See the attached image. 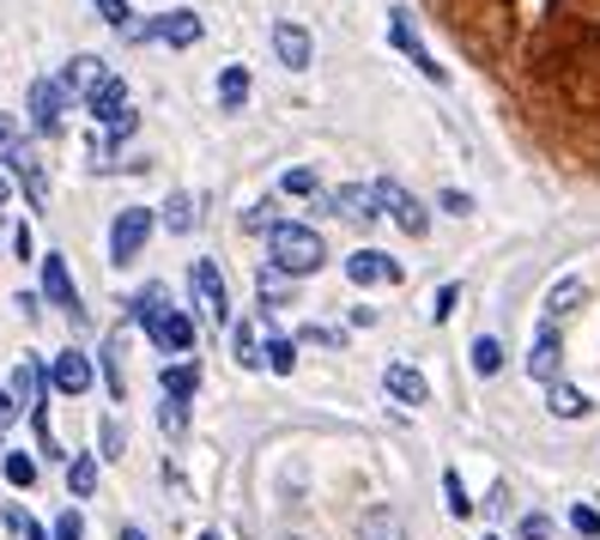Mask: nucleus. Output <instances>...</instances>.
Wrapping results in <instances>:
<instances>
[{
	"label": "nucleus",
	"instance_id": "1",
	"mask_svg": "<svg viewBox=\"0 0 600 540\" xmlns=\"http://www.w3.org/2000/svg\"><path fill=\"white\" fill-rule=\"evenodd\" d=\"M267 255H274V267H279L286 279H303V274H315V267L327 262V243L315 238L310 225L279 219L274 231H267Z\"/></svg>",
	"mask_w": 600,
	"mask_h": 540
},
{
	"label": "nucleus",
	"instance_id": "2",
	"mask_svg": "<svg viewBox=\"0 0 600 540\" xmlns=\"http://www.w3.org/2000/svg\"><path fill=\"white\" fill-rule=\"evenodd\" d=\"M152 231H158V212L152 207H122L116 225H109V262H116V267L140 262V250L152 243Z\"/></svg>",
	"mask_w": 600,
	"mask_h": 540
},
{
	"label": "nucleus",
	"instance_id": "3",
	"mask_svg": "<svg viewBox=\"0 0 600 540\" xmlns=\"http://www.w3.org/2000/svg\"><path fill=\"white\" fill-rule=\"evenodd\" d=\"M134 37H140V43H164V49H195V43L207 37V25H200V13L176 7V13L146 19V31H134Z\"/></svg>",
	"mask_w": 600,
	"mask_h": 540
},
{
	"label": "nucleus",
	"instance_id": "4",
	"mask_svg": "<svg viewBox=\"0 0 600 540\" xmlns=\"http://www.w3.org/2000/svg\"><path fill=\"white\" fill-rule=\"evenodd\" d=\"M67 104H73V92H67L61 80H31V92H25V116H31V128H37V134H55V128H61Z\"/></svg>",
	"mask_w": 600,
	"mask_h": 540
},
{
	"label": "nucleus",
	"instance_id": "5",
	"mask_svg": "<svg viewBox=\"0 0 600 540\" xmlns=\"http://www.w3.org/2000/svg\"><path fill=\"white\" fill-rule=\"evenodd\" d=\"M389 43H394V49H401L406 61H413L431 85H443V80H449V67H437V55L425 49V43H418V31H413V19H406V13H389Z\"/></svg>",
	"mask_w": 600,
	"mask_h": 540
},
{
	"label": "nucleus",
	"instance_id": "6",
	"mask_svg": "<svg viewBox=\"0 0 600 540\" xmlns=\"http://www.w3.org/2000/svg\"><path fill=\"white\" fill-rule=\"evenodd\" d=\"M37 267H43V298H49L55 310H67L73 322H85V310H79V286H73V274H67V255L49 250Z\"/></svg>",
	"mask_w": 600,
	"mask_h": 540
},
{
	"label": "nucleus",
	"instance_id": "7",
	"mask_svg": "<svg viewBox=\"0 0 600 540\" xmlns=\"http://www.w3.org/2000/svg\"><path fill=\"white\" fill-rule=\"evenodd\" d=\"M377 195H382V212H389V219L401 225L406 238H425V231H431V212L418 207V200L406 195L401 183H377Z\"/></svg>",
	"mask_w": 600,
	"mask_h": 540
},
{
	"label": "nucleus",
	"instance_id": "8",
	"mask_svg": "<svg viewBox=\"0 0 600 540\" xmlns=\"http://www.w3.org/2000/svg\"><path fill=\"white\" fill-rule=\"evenodd\" d=\"M327 212L370 225V219H382V195H377V183H346V188H334V195H327Z\"/></svg>",
	"mask_w": 600,
	"mask_h": 540
},
{
	"label": "nucleus",
	"instance_id": "9",
	"mask_svg": "<svg viewBox=\"0 0 600 540\" xmlns=\"http://www.w3.org/2000/svg\"><path fill=\"white\" fill-rule=\"evenodd\" d=\"M346 279H353V286H394V279H401V262L382 255V250H353L346 255Z\"/></svg>",
	"mask_w": 600,
	"mask_h": 540
},
{
	"label": "nucleus",
	"instance_id": "10",
	"mask_svg": "<svg viewBox=\"0 0 600 540\" xmlns=\"http://www.w3.org/2000/svg\"><path fill=\"white\" fill-rule=\"evenodd\" d=\"M195 298H200V310H207V322H231V291H224V274L212 262H195Z\"/></svg>",
	"mask_w": 600,
	"mask_h": 540
},
{
	"label": "nucleus",
	"instance_id": "11",
	"mask_svg": "<svg viewBox=\"0 0 600 540\" xmlns=\"http://www.w3.org/2000/svg\"><path fill=\"white\" fill-rule=\"evenodd\" d=\"M85 110H92L97 128H109V122H116L122 110H128V80H122V73H104V80H97L92 92H85Z\"/></svg>",
	"mask_w": 600,
	"mask_h": 540
},
{
	"label": "nucleus",
	"instance_id": "12",
	"mask_svg": "<svg viewBox=\"0 0 600 540\" xmlns=\"http://www.w3.org/2000/svg\"><path fill=\"white\" fill-rule=\"evenodd\" d=\"M49 382L61 389V395H85V389H92V358L73 353V346H67V353H55L49 358Z\"/></svg>",
	"mask_w": 600,
	"mask_h": 540
},
{
	"label": "nucleus",
	"instance_id": "13",
	"mask_svg": "<svg viewBox=\"0 0 600 540\" xmlns=\"http://www.w3.org/2000/svg\"><path fill=\"white\" fill-rule=\"evenodd\" d=\"M558 370H564V346H558V322H546L540 329V341H534V353H528V377H540L552 389L558 382Z\"/></svg>",
	"mask_w": 600,
	"mask_h": 540
},
{
	"label": "nucleus",
	"instance_id": "14",
	"mask_svg": "<svg viewBox=\"0 0 600 540\" xmlns=\"http://www.w3.org/2000/svg\"><path fill=\"white\" fill-rule=\"evenodd\" d=\"M274 55L291 67V73H298V67H310V55H315L310 31H303L298 19H279V25H274Z\"/></svg>",
	"mask_w": 600,
	"mask_h": 540
},
{
	"label": "nucleus",
	"instance_id": "15",
	"mask_svg": "<svg viewBox=\"0 0 600 540\" xmlns=\"http://www.w3.org/2000/svg\"><path fill=\"white\" fill-rule=\"evenodd\" d=\"M382 389H389L401 407H425V401H431V382L418 377L413 365H389V370H382Z\"/></svg>",
	"mask_w": 600,
	"mask_h": 540
},
{
	"label": "nucleus",
	"instance_id": "16",
	"mask_svg": "<svg viewBox=\"0 0 600 540\" xmlns=\"http://www.w3.org/2000/svg\"><path fill=\"white\" fill-rule=\"evenodd\" d=\"M152 341L164 346V353H195V317H188V310H164Z\"/></svg>",
	"mask_w": 600,
	"mask_h": 540
},
{
	"label": "nucleus",
	"instance_id": "17",
	"mask_svg": "<svg viewBox=\"0 0 600 540\" xmlns=\"http://www.w3.org/2000/svg\"><path fill=\"white\" fill-rule=\"evenodd\" d=\"M13 395L25 401V407H49V365H43V358H19Z\"/></svg>",
	"mask_w": 600,
	"mask_h": 540
},
{
	"label": "nucleus",
	"instance_id": "18",
	"mask_svg": "<svg viewBox=\"0 0 600 540\" xmlns=\"http://www.w3.org/2000/svg\"><path fill=\"white\" fill-rule=\"evenodd\" d=\"M358 540H406V516L394 504H370L365 522H358Z\"/></svg>",
	"mask_w": 600,
	"mask_h": 540
},
{
	"label": "nucleus",
	"instance_id": "19",
	"mask_svg": "<svg viewBox=\"0 0 600 540\" xmlns=\"http://www.w3.org/2000/svg\"><path fill=\"white\" fill-rule=\"evenodd\" d=\"M588 407H595V401H588L582 389H576V382H564V377L546 389V413H552V420H582Z\"/></svg>",
	"mask_w": 600,
	"mask_h": 540
},
{
	"label": "nucleus",
	"instance_id": "20",
	"mask_svg": "<svg viewBox=\"0 0 600 540\" xmlns=\"http://www.w3.org/2000/svg\"><path fill=\"white\" fill-rule=\"evenodd\" d=\"M200 389V365L195 358H176V365H164V395L170 401H195Z\"/></svg>",
	"mask_w": 600,
	"mask_h": 540
},
{
	"label": "nucleus",
	"instance_id": "21",
	"mask_svg": "<svg viewBox=\"0 0 600 540\" xmlns=\"http://www.w3.org/2000/svg\"><path fill=\"white\" fill-rule=\"evenodd\" d=\"M7 164H13V171H19V183H25V200H31V207H49V183H43V171H37V159H31V152H13V159H7Z\"/></svg>",
	"mask_w": 600,
	"mask_h": 540
},
{
	"label": "nucleus",
	"instance_id": "22",
	"mask_svg": "<svg viewBox=\"0 0 600 540\" xmlns=\"http://www.w3.org/2000/svg\"><path fill=\"white\" fill-rule=\"evenodd\" d=\"M164 310H170V303H164V286H146L140 298L128 303V322H134V329H146V334H152V329H158V317H164Z\"/></svg>",
	"mask_w": 600,
	"mask_h": 540
},
{
	"label": "nucleus",
	"instance_id": "23",
	"mask_svg": "<svg viewBox=\"0 0 600 540\" xmlns=\"http://www.w3.org/2000/svg\"><path fill=\"white\" fill-rule=\"evenodd\" d=\"M104 73H109V67L97 61V55H73V61H67V73H61V85H67V92H92Z\"/></svg>",
	"mask_w": 600,
	"mask_h": 540
},
{
	"label": "nucleus",
	"instance_id": "24",
	"mask_svg": "<svg viewBox=\"0 0 600 540\" xmlns=\"http://www.w3.org/2000/svg\"><path fill=\"white\" fill-rule=\"evenodd\" d=\"M582 298H588V286H582V279H558V286L546 291V322L570 317V310H576V303H582Z\"/></svg>",
	"mask_w": 600,
	"mask_h": 540
},
{
	"label": "nucleus",
	"instance_id": "25",
	"mask_svg": "<svg viewBox=\"0 0 600 540\" xmlns=\"http://www.w3.org/2000/svg\"><path fill=\"white\" fill-rule=\"evenodd\" d=\"M262 365L274 370V377H291V365H298V341H286V334H267Z\"/></svg>",
	"mask_w": 600,
	"mask_h": 540
},
{
	"label": "nucleus",
	"instance_id": "26",
	"mask_svg": "<svg viewBox=\"0 0 600 540\" xmlns=\"http://www.w3.org/2000/svg\"><path fill=\"white\" fill-rule=\"evenodd\" d=\"M249 104V67H224L219 73V110H243Z\"/></svg>",
	"mask_w": 600,
	"mask_h": 540
},
{
	"label": "nucleus",
	"instance_id": "27",
	"mask_svg": "<svg viewBox=\"0 0 600 540\" xmlns=\"http://www.w3.org/2000/svg\"><path fill=\"white\" fill-rule=\"evenodd\" d=\"M67 492H73V498H92V492H97V456H73V461H67Z\"/></svg>",
	"mask_w": 600,
	"mask_h": 540
},
{
	"label": "nucleus",
	"instance_id": "28",
	"mask_svg": "<svg viewBox=\"0 0 600 540\" xmlns=\"http://www.w3.org/2000/svg\"><path fill=\"white\" fill-rule=\"evenodd\" d=\"M0 474H7V486H37V461L25 456V449H7V456H0Z\"/></svg>",
	"mask_w": 600,
	"mask_h": 540
},
{
	"label": "nucleus",
	"instance_id": "29",
	"mask_svg": "<svg viewBox=\"0 0 600 540\" xmlns=\"http://www.w3.org/2000/svg\"><path fill=\"white\" fill-rule=\"evenodd\" d=\"M97 365H104V389H109V401H122V395H128V389H122V329L104 341V358H97Z\"/></svg>",
	"mask_w": 600,
	"mask_h": 540
},
{
	"label": "nucleus",
	"instance_id": "30",
	"mask_svg": "<svg viewBox=\"0 0 600 540\" xmlns=\"http://www.w3.org/2000/svg\"><path fill=\"white\" fill-rule=\"evenodd\" d=\"M31 432H37V456H49V461H67L61 437H55V425H49V407H31Z\"/></svg>",
	"mask_w": 600,
	"mask_h": 540
},
{
	"label": "nucleus",
	"instance_id": "31",
	"mask_svg": "<svg viewBox=\"0 0 600 540\" xmlns=\"http://www.w3.org/2000/svg\"><path fill=\"white\" fill-rule=\"evenodd\" d=\"M473 370H480V377H497V370H504V341H497V334H480V341H473Z\"/></svg>",
	"mask_w": 600,
	"mask_h": 540
},
{
	"label": "nucleus",
	"instance_id": "32",
	"mask_svg": "<svg viewBox=\"0 0 600 540\" xmlns=\"http://www.w3.org/2000/svg\"><path fill=\"white\" fill-rule=\"evenodd\" d=\"M231 353H236V365L243 370H262V341H255V329H231Z\"/></svg>",
	"mask_w": 600,
	"mask_h": 540
},
{
	"label": "nucleus",
	"instance_id": "33",
	"mask_svg": "<svg viewBox=\"0 0 600 540\" xmlns=\"http://www.w3.org/2000/svg\"><path fill=\"white\" fill-rule=\"evenodd\" d=\"M279 195L310 200V195H322V183H315V171H310V164H298V171H286V176H279Z\"/></svg>",
	"mask_w": 600,
	"mask_h": 540
},
{
	"label": "nucleus",
	"instance_id": "34",
	"mask_svg": "<svg viewBox=\"0 0 600 540\" xmlns=\"http://www.w3.org/2000/svg\"><path fill=\"white\" fill-rule=\"evenodd\" d=\"M195 219H200V212H195V195H170V200H164V225H170V231H195Z\"/></svg>",
	"mask_w": 600,
	"mask_h": 540
},
{
	"label": "nucleus",
	"instance_id": "35",
	"mask_svg": "<svg viewBox=\"0 0 600 540\" xmlns=\"http://www.w3.org/2000/svg\"><path fill=\"white\" fill-rule=\"evenodd\" d=\"M443 498H449V516H473V498H468L455 468H443Z\"/></svg>",
	"mask_w": 600,
	"mask_h": 540
},
{
	"label": "nucleus",
	"instance_id": "36",
	"mask_svg": "<svg viewBox=\"0 0 600 540\" xmlns=\"http://www.w3.org/2000/svg\"><path fill=\"white\" fill-rule=\"evenodd\" d=\"M158 425H164L170 437H183L188 432V401H170L164 395V401H158Z\"/></svg>",
	"mask_w": 600,
	"mask_h": 540
},
{
	"label": "nucleus",
	"instance_id": "37",
	"mask_svg": "<svg viewBox=\"0 0 600 540\" xmlns=\"http://www.w3.org/2000/svg\"><path fill=\"white\" fill-rule=\"evenodd\" d=\"M92 7H97V19H104V25L128 31V19H134V7H128V0H92Z\"/></svg>",
	"mask_w": 600,
	"mask_h": 540
},
{
	"label": "nucleus",
	"instance_id": "38",
	"mask_svg": "<svg viewBox=\"0 0 600 540\" xmlns=\"http://www.w3.org/2000/svg\"><path fill=\"white\" fill-rule=\"evenodd\" d=\"M570 528H576V535H588V540H600V510L576 504V510H570Z\"/></svg>",
	"mask_w": 600,
	"mask_h": 540
},
{
	"label": "nucleus",
	"instance_id": "39",
	"mask_svg": "<svg viewBox=\"0 0 600 540\" xmlns=\"http://www.w3.org/2000/svg\"><path fill=\"white\" fill-rule=\"evenodd\" d=\"M79 535H85V522H79V510H61V516H55L49 540H79Z\"/></svg>",
	"mask_w": 600,
	"mask_h": 540
},
{
	"label": "nucleus",
	"instance_id": "40",
	"mask_svg": "<svg viewBox=\"0 0 600 540\" xmlns=\"http://www.w3.org/2000/svg\"><path fill=\"white\" fill-rule=\"evenodd\" d=\"M274 225H279V219H274V200H262V207L243 212V231H274Z\"/></svg>",
	"mask_w": 600,
	"mask_h": 540
},
{
	"label": "nucleus",
	"instance_id": "41",
	"mask_svg": "<svg viewBox=\"0 0 600 540\" xmlns=\"http://www.w3.org/2000/svg\"><path fill=\"white\" fill-rule=\"evenodd\" d=\"M13 152H25V140H19V122L0 116V159H13Z\"/></svg>",
	"mask_w": 600,
	"mask_h": 540
},
{
	"label": "nucleus",
	"instance_id": "42",
	"mask_svg": "<svg viewBox=\"0 0 600 540\" xmlns=\"http://www.w3.org/2000/svg\"><path fill=\"white\" fill-rule=\"evenodd\" d=\"M279 298H286V274L267 267V274H262V303H279Z\"/></svg>",
	"mask_w": 600,
	"mask_h": 540
},
{
	"label": "nucleus",
	"instance_id": "43",
	"mask_svg": "<svg viewBox=\"0 0 600 540\" xmlns=\"http://www.w3.org/2000/svg\"><path fill=\"white\" fill-rule=\"evenodd\" d=\"M455 303H461V286H443V291H437V303H431V317H437V322L455 317Z\"/></svg>",
	"mask_w": 600,
	"mask_h": 540
},
{
	"label": "nucleus",
	"instance_id": "44",
	"mask_svg": "<svg viewBox=\"0 0 600 540\" xmlns=\"http://www.w3.org/2000/svg\"><path fill=\"white\" fill-rule=\"evenodd\" d=\"M122 444H128V432H122V420H104V456H122Z\"/></svg>",
	"mask_w": 600,
	"mask_h": 540
},
{
	"label": "nucleus",
	"instance_id": "45",
	"mask_svg": "<svg viewBox=\"0 0 600 540\" xmlns=\"http://www.w3.org/2000/svg\"><path fill=\"white\" fill-rule=\"evenodd\" d=\"M443 212H455V219H468V212H473V200L461 195V188H443Z\"/></svg>",
	"mask_w": 600,
	"mask_h": 540
},
{
	"label": "nucleus",
	"instance_id": "46",
	"mask_svg": "<svg viewBox=\"0 0 600 540\" xmlns=\"http://www.w3.org/2000/svg\"><path fill=\"white\" fill-rule=\"evenodd\" d=\"M522 540H552V522L546 516H522Z\"/></svg>",
	"mask_w": 600,
	"mask_h": 540
},
{
	"label": "nucleus",
	"instance_id": "47",
	"mask_svg": "<svg viewBox=\"0 0 600 540\" xmlns=\"http://www.w3.org/2000/svg\"><path fill=\"white\" fill-rule=\"evenodd\" d=\"M0 420H7V425L19 420V395H13V389H0Z\"/></svg>",
	"mask_w": 600,
	"mask_h": 540
},
{
	"label": "nucleus",
	"instance_id": "48",
	"mask_svg": "<svg viewBox=\"0 0 600 540\" xmlns=\"http://www.w3.org/2000/svg\"><path fill=\"white\" fill-rule=\"evenodd\" d=\"M485 510H492V516H504V510H509V486H492V498H485Z\"/></svg>",
	"mask_w": 600,
	"mask_h": 540
},
{
	"label": "nucleus",
	"instance_id": "49",
	"mask_svg": "<svg viewBox=\"0 0 600 540\" xmlns=\"http://www.w3.org/2000/svg\"><path fill=\"white\" fill-rule=\"evenodd\" d=\"M25 540H49V528H37V522H31V528H25Z\"/></svg>",
	"mask_w": 600,
	"mask_h": 540
},
{
	"label": "nucleus",
	"instance_id": "50",
	"mask_svg": "<svg viewBox=\"0 0 600 540\" xmlns=\"http://www.w3.org/2000/svg\"><path fill=\"white\" fill-rule=\"evenodd\" d=\"M122 540H146V535H140V528H134V522H128V528H122Z\"/></svg>",
	"mask_w": 600,
	"mask_h": 540
},
{
	"label": "nucleus",
	"instance_id": "51",
	"mask_svg": "<svg viewBox=\"0 0 600 540\" xmlns=\"http://www.w3.org/2000/svg\"><path fill=\"white\" fill-rule=\"evenodd\" d=\"M7 195H13V183H7V176H0V207H7Z\"/></svg>",
	"mask_w": 600,
	"mask_h": 540
},
{
	"label": "nucleus",
	"instance_id": "52",
	"mask_svg": "<svg viewBox=\"0 0 600 540\" xmlns=\"http://www.w3.org/2000/svg\"><path fill=\"white\" fill-rule=\"evenodd\" d=\"M200 540H219V528H200Z\"/></svg>",
	"mask_w": 600,
	"mask_h": 540
},
{
	"label": "nucleus",
	"instance_id": "53",
	"mask_svg": "<svg viewBox=\"0 0 600 540\" xmlns=\"http://www.w3.org/2000/svg\"><path fill=\"white\" fill-rule=\"evenodd\" d=\"M0 437H7V420H0Z\"/></svg>",
	"mask_w": 600,
	"mask_h": 540
},
{
	"label": "nucleus",
	"instance_id": "54",
	"mask_svg": "<svg viewBox=\"0 0 600 540\" xmlns=\"http://www.w3.org/2000/svg\"><path fill=\"white\" fill-rule=\"evenodd\" d=\"M485 540H497V535H485Z\"/></svg>",
	"mask_w": 600,
	"mask_h": 540
}]
</instances>
